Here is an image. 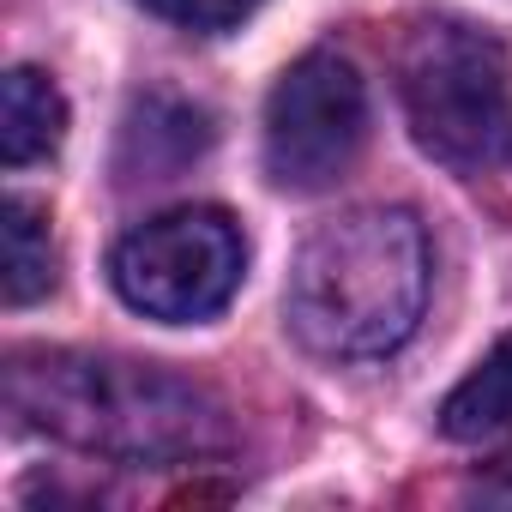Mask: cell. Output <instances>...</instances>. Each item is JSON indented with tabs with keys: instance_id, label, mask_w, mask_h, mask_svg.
Here are the masks:
<instances>
[{
	"instance_id": "cell-3",
	"label": "cell",
	"mask_w": 512,
	"mask_h": 512,
	"mask_svg": "<svg viewBox=\"0 0 512 512\" xmlns=\"http://www.w3.org/2000/svg\"><path fill=\"white\" fill-rule=\"evenodd\" d=\"M398 97L428 157L488 175L512 169V61L470 19H428L398 55Z\"/></svg>"
},
{
	"instance_id": "cell-1",
	"label": "cell",
	"mask_w": 512,
	"mask_h": 512,
	"mask_svg": "<svg viewBox=\"0 0 512 512\" xmlns=\"http://www.w3.org/2000/svg\"><path fill=\"white\" fill-rule=\"evenodd\" d=\"M7 410L91 458L115 464H199L235 446V422L187 374L157 362L103 356V350H13L7 356Z\"/></svg>"
},
{
	"instance_id": "cell-6",
	"label": "cell",
	"mask_w": 512,
	"mask_h": 512,
	"mask_svg": "<svg viewBox=\"0 0 512 512\" xmlns=\"http://www.w3.org/2000/svg\"><path fill=\"white\" fill-rule=\"evenodd\" d=\"M211 145V115L181 97H145L127 115L121 133V169L127 181H169L181 163H193Z\"/></svg>"
},
{
	"instance_id": "cell-4",
	"label": "cell",
	"mask_w": 512,
	"mask_h": 512,
	"mask_svg": "<svg viewBox=\"0 0 512 512\" xmlns=\"http://www.w3.org/2000/svg\"><path fill=\"white\" fill-rule=\"evenodd\" d=\"M247 272V241L229 211L217 205H181L133 235L115 241L109 253V278L127 308L163 326H193L229 308Z\"/></svg>"
},
{
	"instance_id": "cell-5",
	"label": "cell",
	"mask_w": 512,
	"mask_h": 512,
	"mask_svg": "<svg viewBox=\"0 0 512 512\" xmlns=\"http://www.w3.org/2000/svg\"><path fill=\"white\" fill-rule=\"evenodd\" d=\"M368 139V91L362 73L314 49L266 97V175L290 193H326L332 181L350 175L356 151Z\"/></svg>"
},
{
	"instance_id": "cell-9",
	"label": "cell",
	"mask_w": 512,
	"mask_h": 512,
	"mask_svg": "<svg viewBox=\"0 0 512 512\" xmlns=\"http://www.w3.org/2000/svg\"><path fill=\"white\" fill-rule=\"evenodd\" d=\"M0 241H7V302L25 308L37 296L55 290V235H49V211L31 199H7L0 211Z\"/></svg>"
},
{
	"instance_id": "cell-7",
	"label": "cell",
	"mask_w": 512,
	"mask_h": 512,
	"mask_svg": "<svg viewBox=\"0 0 512 512\" xmlns=\"http://www.w3.org/2000/svg\"><path fill=\"white\" fill-rule=\"evenodd\" d=\"M61 139H67V97L55 91V79L37 67H13L0 85V157L25 169L55 157Z\"/></svg>"
},
{
	"instance_id": "cell-2",
	"label": "cell",
	"mask_w": 512,
	"mask_h": 512,
	"mask_svg": "<svg viewBox=\"0 0 512 512\" xmlns=\"http://www.w3.org/2000/svg\"><path fill=\"white\" fill-rule=\"evenodd\" d=\"M428 308V235L404 205H362L320 223L284 284L302 350L332 362L392 356Z\"/></svg>"
},
{
	"instance_id": "cell-10",
	"label": "cell",
	"mask_w": 512,
	"mask_h": 512,
	"mask_svg": "<svg viewBox=\"0 0 512 512\" xmlns=\"http://www.w3.org/2000/svg\"><path fill=\"white\" fill-rule=\"evenodd\" d=\"M133 7H145L151 19L181 25V31H193V37H223V31H235L241 19H253V7H260V0H133Z\"/></svg>"
},
{
	"instance_id": "cell-8",
	"label": "cell",
	"mask_w": 512,
	"mask_h": 512,
	"mask_svg": "<svg viewBox=\"0 0 512 512\" xmlns=\"http://www.w3.org/2000/svg\"><path fill=\"white\" fill-rule=\"evenodd\" d=\"M500 428H512V338H500L440 404L446 440H488Z\"/></svg>"
}]
</instances>
